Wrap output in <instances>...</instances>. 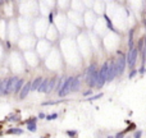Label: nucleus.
<instances>
[{
	"label": "nucleus",
	"instance_id": "6",
	"mask_svg": "<svg viewBox=\"0 0 146 138\" xmlns=\"http://www.w3.org/2000/svg\"><path fill=\"white\" fill-rule=\"evenodd\" d=\"M30 91H31V82H27V83H25L23 84V87L21 88V91H19V98L21 100H23V98H26L27 97V95L30 93Z\"/></svg>",
	"mask_w": 146,
	"mask_h": 138
},
{
	"label": "nucleus",
	"instance_id": "25",
	"mask_svg": "<svg viewBox=\"0 0 146 138\" xmlns=\"http://www.w3.org/2000/svg\"><path fill=\"white\" fill-rule=\"evenodd\" d=\"M91 93H92V92H91V90H90V91H86V92L83 93V96H85V97H87V96H90Z\"/></svg>",
	"mask_w": 146,
	"mask_h": 138
},
{
	"label": "nucleus",
	"instance_id": "17",
	"mask_svg": "<svg viewBox=\"0 0 146 138\" xmlns=\"http://www.w3.org/2000/svg\"><path fill=\"white\" fill-rule=\"evenodd\" d=\"M104 96V93H98V95H94V96H91L90 98H86V100H89V101H95V100H98V98H101Z\"/></svg>",
	"mask_w": 146,
	"mask_h": 138
},
{
	"label": "nucleus",
	"instance_id": "20",
	"mask_svg": "<svg viewBox=\"0 0 146 138\" xmlns=\"http://www.w3.org/2000/svg\"><path fill=\"white\" fill-rule=\"evenodd\" d=\"M136 74H138V72H137V70L135 69V70H132V72L129 73V76H128V78H129V79H132V78H133V77H135Z\"/></svg>",
	"mask_w": 146,
	"mask_h": 138
},
{
	"label": "nucleus",
	"instance_id": "19",
	"mask_svg": "<svg viewBox=\"0 0 146 138\" xmlns=\"http://www.w3.org/2000/svg\"><path fill=\"white\" fill-rule=\"evenodd\" d=\"M62 101H47V102H42V106H46V105H55V104H59Z\"/></svg>",
	"mask_w": 146,
	"mask_h": 138
},
{
	"label": "nucleus",
	"instance_id": "23",
	"mask_svg": "<svg viewBox=\"0 0 146 138\" xmlns=\"http://www.w3.org/2000/svg\"><path fill=\"white\" fill-rule=\"evenodd\" d=\"M36 120H37V118H31L30 120L26 121V124H28V123H36Z\"/></svg>",
	"mask_w": 146,
	"mask_h": 138
},
{
	"label": "nucleus",
	"instance_id": "16",
	"mask_svg": "<svg viewBox=\"0 0 146 138\" xmlns=\"http://www.w3.org/2000/svg\"><path fill=\"white\" fill-rule=\"evenodd\" d=\"M104 18H105V21H106V24H108V27H109L112 31H115V30H114V27H113V23H112V21L109 19V17L105 14V16H104Z\"/></svg>",
	"mask_w": 146,
	"mask_h": 138
},
{
	"label": "nucleus",
	"instance_id": "7",
	"mask_svg": "<svg viewBox=\"0 0 146 138\" xmlns=\"http://www.w3.org/2000/svg\"><path fill=\"white\" fill-rule=\"evenodd\" d=\"M56 81H58V77H53L51 79H49V83H47V88L45 91V93H51L54 90H55V84H56Z\"/></svg>",
	"mask_w": 146,
	"mask_h": 138
},
{
	"label": "nucleus",
	"instance_id": "15",
	"mask_svg": "<svg viewBox=\"0 0 146 138\" xmlns=\"http://www.w3.org/2000/svg\"><path fill=\"white\" fill-rule=\"evenodd\" d=\"M27 129H28L30 132H36V129H37L36 123H28V124H27Z\"/></svg>",
	"mask_w": 146,
	"mask_h": 138
},
{
	"label": "nucleus",
	"instance_id": "14",
	"mask_svg": "<svg viewBox=\"0 0 146 138\" xmlns=\"http://www.w3.org/2000/svg\"><path fill=\"white\" fill-rule=\"evenodd\" d=\"M8 133H9V134H22L23 130H22L21 128H12V129L8 130Z\"/></svg>",
	"mask_w": 146,
	"mask_h": 138
},
{
	"label": "nucleus",
	"instance_id": "5",
	"mask_svg": "<svg viewBox=\"0 0 146 138\" xmlns=\"http://www.w3.org/2000/svg\"><path fill=\"white\" fill-rule=\"evenodd\" d=\"M117 77V69H115V63L112 60L109 61L108 65V76H106V82H112Z\"/></svg>",
	"mask_w": 146,
	"mask_h": 138
},
{
	"label": "nucleus",
	"instance_id": "10",
	"mask_svg": "<svg viewBox=\"0 0 146 138\" xmlns=\"http://www.w3.org/2000/svg\"><path fill=\"white\" fill-rule=\"evenodd\" d=\"M108 65H109V61L104 63V64H103V67H101V68H100V70H99L100 76L105 79V82H106V76H108Z\"/></svg>",
	"mask_w": 146,
	"mask_h": 138
},
{
	"label": "nucleus",
	"instance_id": "8",
	"mask_svg": "<svg viewBox=\"0 0 146 138\" xmlns=\"http://www.w3.org/2000/svg\"><path fill=\"white\" fill-rule=\"evenodd\" d=\"M96 70H98L96 64H91V65L87 68V70H86V76H85V77H86V82H89V81H90V78L92 77V74H94Z\"/></svg>",
	"mask_w": 146,
	"mask_h": 138
},
{
	"label": "nucleus",
	"instance_id": "24",
	"mask_svg": "<svg viewBox=\"0 0 146 138\" xmlns=\"http://www.w3.org/2000/svg\"><path fill=\"white\" fill-rule=\"evenodd\" d=\"M141 135H142V132H141V130H137V132L135 133V137H136V138H140Z\"/></svg>",
	"mask_w": 146,
	"mask_h": 138
},
{
	"label": "nucleus",
	"instance_id": "3",
	"mask_svg": "<svg viewBox=\"0 0 146 138\" xmlns=\"http://www.w3.org/2000/svg\"><path fill=\"white\" fill-rule=\"evenodd\" d=\"M114 63H115L117 76H122V74H123V72H124V69H126V65H127V63H126V56L119 55Z\"/></svg>",
	"mask_w": 146,
	"mask_h": 138
},
{
	"label": "nucleus",
	"instance_id": "1",
	"mask_svg": "<svg viewBox=\"0 0 146 138\" xmlns=\"http://www.w3.org/2000/svg\"><path fill=\"white\" fill-rule=\"evenodd\" d=\"M72 79H73V77H68V78H65V79H64L63 84L60 86V88H59V91H58V95H59L60 97H64V96H67L68 93H70V84H72Z\"/></svg>",
	"mask_w": 146,
	"mask_h": 138
},
{
	"label": "nucleus",
	"instance_id": "2",
	"mask_svg": "<svg viewBox=\"0 0 146 138\" xmlns=\"http://www.w3.org/2000/svg\"><path fill=\"white\" fill-rule=\"evenodd\" d=\"M137 56H138V49L137 47H131L127 56H126V63L128 64V67H133L136 64V60H137Z\"/></svg>",
	"mask_w": 146,
	"mask_h": 138
},
{
	"label": "nucleus",
	"instance_id": "18",
	"mask_svg": "<svg viewBox=\"0 0 146 138\" xmlns=\"http://www.w3.org/2000/svg\"><path fill=\"white\" fill-rule=\"evenodd\" d=\"M45 118H46V120H54V119L58 118V114L55 112V114H51V115H45Z\"/></svg>",
	"mask_w": 146,
	"mask_h": 138
},
{
	"label": "nucleus",
	"instance_id": "21",
	"mask_svg": "<svg viewBox=\"0 0 146 138\" xmlns=\"http://www.w3.org/2000/svg\"><path fill=\"white\" fill-rule=\"evenodd\" d=\"M137 72H138L140 74H143V73L146 72V68H145V65H142V67L140 68V70H137Z\"/></svg>",
	"mask_w": 146,
	"mask_h": 138
},
{
	"label": "nucleus",
	"instance_id": "12",
	"mask_svg": "<svg viewBox=\"0 0 146 138\" xmlns=\"http://www.w3.org/2000/svg\"><path fill=\"white\" fill-rule=\"evenodd\" d=\"M47 83H49V79H47V78H42L41 84H40V87L37 88V91L41 92V93H45V91H46V88H47Z\"/></svg>",
	"mask_w": 146,
	"mask_h": 138
},
{
	"label": "nucleus",
	"instance_id": "4",
	"mask_svg": "<svg viewBox=\"0 0 146 138\" xmlns=\"http://www.w3.org/2000/svg\"><path fill=\"white\" fill-rule=\"evenodd\" d=\"M17 81H18V77H10V78L7 79V86H5L4 95H10V93H13Z\"/></svg>",
	"mask_w": 146,
	"mask_h": 138
},
{
	"label": "nucleus",
	"instance_id": "26",
	"mask_svg": "<svg viewBox=\"0 0 146 138\" xmlns=\"http://www.w3.org/2000/svg\"><path fill=\"white\" fill-rule=\"evenodd\" d=\"M39 118H45V114H42V112H40V114H39Z\"/></svg>",
	"mask_w": 146,
	"mask_h": 138
},
{
	"label": "nucleus",
	"instance_id": "11",
	"mask_svg": "<svg viewBox=\"0 0 146 138\" xmlns=\"http://www.w3.org/2000/svg\"><path fill=\"white\" fill-rule=\"evenodd\" d=\"M41 81H42V77H39V78L33 79V82H31V91H37V88L41 84Z\"/></svg>",
	"mask_w": 146,
	"mask_h": 138
},
{
	"label": "nucleus",
	"instance_id": "13",
	"mask_svg": "<svg viewBox=\"0 0 146 138\" xmlns=\"http://www.w3.org/2000/svg\"><path fill=\"white\" fill-rule=\"evenodd\" d=\"M23 84H25V81H23L22 78H18V81H17V83H16V87H14L13 93L18 95V93H19V91H21V88L23 87Z\"/></svg>",
	"mask_w": 146,
	"mask_h": 138
},
{
	"label": "nucleus",
	"instance_id": "22",
	"mask_svg": "<svg viewBox=\"0 0 146 138\" xmlns=\"http://www.w3.org/2000/svg\"><path fill=\"white\" fill-rule=\"evenodd\" d=\"M67 134H68V135H76V134H77V132H76V130H68V132H67Z\"/></svg>",
	"mask_w": 146,
	"mask_h": 138
},
{
	"label": "nucleus",
	"instance_id": "9",
	"mask_svg": "<svg viewBox=\"0 0 146 138\" xmlns=\"http://www.w3.org/2000/svg\"><path fill=\"white\" fill-rule=\"evenodd\" d=\"M80 88V78L78 77H73L72 84H70V92H75Z\"/></svg>",
	"mask_w": 146,
	"mask_h": 138
},
{
	"label": "nucleus",
	"instance_id": "27",
	"mask_svg": "<svg viewBox=\"0 0 146 138\" xmlns=\"http://www.w3.org/2000/svg\"><path fill=\"white\" fill-rule=\"evenodd\" d=\"M4 2H5V0H0V4H4Z\"/></svg>",
	"mask_w": 146,
	"mask_h": 138
},
{
	"label": "nucleus",
	"instance_id": "28",
	"mask_svg": "<svg viewBox=\"0 0 146 138\" xmlns=\"http://www.w3.org/2000/svg\"><path fill=\"white\" fill-rule=\"evenodd\" d=\"M5 2H10V0H5Z\"/></svg>",
	"mask_w": 146,
	"mask_h": 138
}]
</instances>
